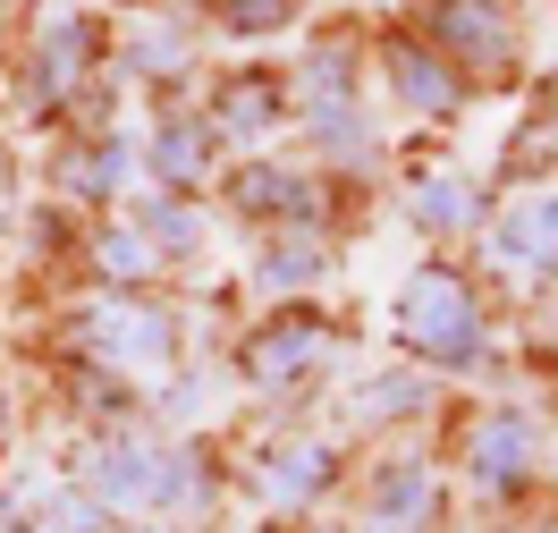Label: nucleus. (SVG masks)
I'll use <instances>...</instances> for the list:
<instances>
[{
    "label": "nucleus",
    "instance_id": "4468645a",
    "mask_svg": "<svg viewBox=\"0 0 558 533\" xmlns=\"http://www.w3.org/2000/svg\"><path fill=\"white\" fill-rule=\"evenodd\" d=\"M407 220H415L423 238H474L490 220V204L465 170H423L415 186H407Z\"/></svg>",
    "mask_w": 558,
    "mask_h": 533
},
{
    "label": "nucleus",
    "instance_id": "423d86ee",
    "mask_svg": "<svg viewBox=\"0 0 558 533\" xmlns=\"http://www.w3.org/2000/svg\"><path fill=\"white\" fill-rule=\"evenodd\" d=\"M381 76H389V94H398V110H415L423 128H440V119L465 110V76H457L423 35H389L381 43Z\"/></svg>",
    "mask_w": 558,
    "mask_h": 533
},
{
    "label": "nucleus",
    "instance_id": "0eeeda50",
    "mask_svg": "<svg viewBox=\"0 0 558 533\" xmlns=\"http://www.w3.org/2000/svg\"><path fill=\"white\" fill-rule=\"evenodd\" d=\"M322 355H330V322L322 314H271L254 339H245V381L254 390H288V381H305Z\"/></svg>",
    "mask_w": 558,
    "mask_h": 533
},
{
    "label": "nucleus",
    "instance_id": "a878e982",
    "mask_svg": "<svg viewBox=\"0 0 558 533\" xmlns=\"http://www.w3.org/2000/svg\"><path fill=\"white\" fill-rule=\"evenodd\" d=\"M533 533H550V525H533Z\"/></svg>",
    "mask_w": 558,
    "mask_h": 533
},
{
    "label": "nucleus",
    "instance_id": "6e6552de",
    "mask_svg": "<svg viewBox=\"0 0 558 533\" xmlns=\"http://www.w3.org/2000/svg\"><path fill=\"white\" fill-rule=\"evenodd\" d=\"M110 60V43L102 26L85 17V9H51L43 17V35H35V85H43V102H76V85Z\"/></svg>",
    "mask_w": 558,
    "mask_h": 533
},
{
    "label": "nucleus",
    "instance_id": "20e7f679",
    "mask_svg": "<svg viewBox=\"0 0 558 533\" xmlns=\"http://www.w3.org/2000/svg\"><path fill=\"white\" fill-rule=\"evenodd\" d=\"M423 43H432L465 85H474V76H483V85H508L517 60H524V35H517V17H508L499 0H432Z\"/></svg>",
    "mask_w": 558,
    "mask_h": 533
},
{
    "label": "nucleus",
    "instance_id": "f8f14e48",
    "mask_svg": "<svg viewBox=\"0 0 558 533\" xmlns=\"http://www.w3.org/2000/svg\"><path fill=\"white\" fill-rule=\"evenodd\" d=\"M211 153H220L211 119H153V136H144V178H153L161 195H195V186H211Z\"/></svg>",
    "mask_w": 558,
    "mask_h": 533
},
{
    "label": "nucleus",
    "instance_id": "dca6fc26",
    "mask_svg": "<svg viewBox=\"0 0 558 533\" xmlns=\"http://www.w3.org/2000/svg\"><path fill=\"white\" fill-rule=\"evenodd\" d=\"M423 407H432L423 373H373V381H355V398L339 415H348V432H389V424H407V415H423Z\"/></svg>",
    "mask_w": 558,
    "mask_h": 533
},
{
    "label": "nucleus",
    "instance_id": "f03ea898",
    "mask_svg": "<svg viewBox=\"0 0 558 533\" xmlns=\"http://www.w3.org/2000/svg\"><path fill=\"white\" fill-rule=\"evenodd\" d=\"M398 339H407V355L440 364V373H465V364H483V348H490L483 288L465 280L457 263H423L415 280L398 288Z\"/></svg>",
    "mask_w": 558,
    "mask_h": 533
},
{
    "label": "nucleus",
    "instance_id": "b1692460",
    "mask_svg": "<svg viewBox=\"0 0 558 533\" xmlns=\"http://www.w3.org/2000/svg\"><path fill=\"white\" fill-rule=\"evenodd\" d=\"M0 195H9V153H0Z\"/></svg>",
    "mask_w": 558,
    "mask_h": 533
},
{
    "label": "nucleus",
    "instance_id": "39448f33",
    "mask_svg": "<svg viewBox=\"0 0 558 533\" xmlns=\"http://www.w3.org/2000/svg\"><path fill=\"white\" fill-rule=\"evenodd\" d=\"M542 465H550V440H542V424H533L524 407H490V415H474V432H465V483H474L483 499L533 492Z\"/></svg>",
    "mask_w": 558,
    "mask_h": 533
},
{
    "label": "nucleus",
    "instance_id": "2eb2a0df",
    "mask_svg": "<svg viewBox=\"0 0 558 533\" xmlns=\"http://www.w3.org/2000/svg\"><path fill=\"white\" fill-rule=\"evenodd\" d=\"M128 186V144L102 136V128H85L76 144H60V195H85V204H102Z\"/></svg>",
    "mask_w": 558,
    "mask_h": 533
},
{
    "label": "nucleus",
    "instance_id": "aec40b11",
    "mask_svg": "<svg viewBox=\"0 0 558 533\" xmlns=\"http://www.w3.org/2000/svg\"><path fill=\"white\" fill-rule=\"evenodd\" d=\"M136 229H144V238H153L161 254H186L204 220H195V195H161V186H153V195L136 204Z\"/></svg>",
    "mask_w": 558,
    "mask_h": 533
},
{
    "label": "nucleus",
    "instance_id": "7ed1b4c3",
    "mask_svg": "<svg viewBox=\"0 0 558 533\" xmlns=\"http://www.w3.org/2000/svg\"><path fill=\"white\" fill-rule=\"evenodd\" d=\"M76 348L94 355V364H110L119 381H170L178 364V314L170 305H153V296H102L94 314H85V330H76Z\"/></svg>",
    "mask_w": 558,
    "mask_h": 533
},
{
    "label": "nucleus",
    "instance_id": "1a4fd4ad",
    "mask_svg": "<svg viewBox=\"0 0 558 533\" xmlns=\"http://www.w3.org/2000/svg\"><path fill=\"white\" fill-rule=\"evenodd\" d=\"M288 110H296V94H288V76H279V69H229L220 85H211V136L263 144Z\"/></svg>",
    "mask_w": 558,
    "mask_h": 533
},
{
    "label": "nucleus",
    "instance_id": "f257e3e1",
    "mask_svg": "<svg viewBox=\"0 0 558 533\" xmlns=\"http://www.w3.org/2000/svg\"><path fill=\"white\" fill-rule=\"evenodd\" d=\"M85 492L102 499V508H128V517H161V508H204L211 499V474L195 449H170V440H153V432H119V440H94L85 458Z\"/></svg>",
    "mask_w": 558,
    "mask_h": 533
},
{
    "label": "nucleus",
    "instance_id": "5701e85b",
    "mask_svg": "<svg viewBox=\"0 0 558 533\" xmlns=\"http://www.w3.org/2000/svg\"><path fill=\"white\" fill-rule=\"evenodd\" d=\"M550 110H558V60H550Z\"/></svg>",
    "mask_w": 558,
    "mask_h": 533
},
{
    "label": "nucleus",
    "instance_id": "a211bd4d",
    "mask_svg": "<svg viewBox=\"0 0 558 533\" xmlns=\"http://www.w3.org/2000/svg\"><path fill=\"white\" fill-rule=\"evenodd\" d=\"M161 263H170V254L153 246V238H144L136 220H110L102 238H94V271H102V280L119 288V296H136V288H153V271H161Z\"/></svg>",
    "mask_w": 558,
    "mask_h": 533
},
{
    "label": "nucleus",
    "instance_id": "9d476101",
    "mask_svg": "<svg viewBox=\"0 0 558 533\" xmlns=\"http://www.w3.org/2000/svg\"><path fill=\"white\" fill-rule=\"evenodd\" d=\"M440 517V474L423 458H389L364 492V533H432Z\"/></svg>",
    "mask_w": 558,
    "mask_h": 533
},
{
    "label": "nucleus",
    "instance_id": "f3484780",
    "mask_svg": "<svg viewBox=\"0 0 558 533\" xmlns=\"http://www.w3.org/2000/svg\"><path fill=\"white\" fill-rule=\"evenodd\" d=\"M322 271H330V246H322V229H279L271 246H263V263H254L263 296H296V288H314Z\"/></svg>",
    "mask_w": 558,
    "mask_h": 533
},
{
    "label": "nucleus",
    "instance_id": "412c9836",
    "mask_svg": "<svg viewBox=\"0 0 558 533\" xmlns=\"http://www.w3.org/2000/svg\"><path fill=\"white\" fill-rule=\"evenodd\" d=\"M305 0H211V17H220V35H271L288 26Z\"/></svg>",
    "mask_w": 558,
    "mask_h": 533
},
{
    "label": "nucleus",
    "instance_id": "393cba45",
    "mask_svg": "<svg viewBox=\"0 0 558 533\" xmlns=\"http://www.w3.org/2000/svg\"><path fill=\"white\" fill-rule=\"evenodd\" d=\"M0 424H9V390H0Z\"/></svg>",
    "mask_w": 558,
    "mask_h": 533
},
{
    "label": "nucleus",
    "instance_id": "4be33fe9",
    "mask_svg": "<svg viewBox=\"0 0 558 533\" xmlns=\"http://www.w3.org/2000/svg\"><path fill=\"white\" fill-rule=\"evenodd\" d=\"M110 533H161V525H110Z\"/></svg>",
    "mask_w": 558,
    "mask_h": 533
},
{
    "label": "nucleus",
    "instance_id": "9b49d317",
    "mask_svg": "<svg viewBox=\"0 0 558 533\" xmlns=\"http://www.w3.org/2000/svg\"><path fill=\"white\" fill-rule=\"evenodd\" d=\"M330 483H339V449H330V440H305V432H296V440H271L263 465H254V492L271 499V508H314Z\"/></svg>",
    "mask_w": 558,
    "mask_h": 533
},
{
    "label": "nucleus",
    "instance_id": "6ab92c4d",
    "mask_svg": "<svg viewBox=\"0 0 558 533\" xmlns=\"http://www.w3.org/2000/svg\"><path fill=\"white\" fill-rule=\"evenodd\" d=\"M128 69L153 76V85H178V76L195 69V26L186 17H144L136 35H128Z\"/></svg>",
    "mask_w": 558,
    "mask_h": 533
},
{
    "label": "nucleus",
    "instance_id": "ddd939ff",
    "mask_svg": "<svg viewBox=\"0 0 558 533\" xmlns=\"http://www.w3.org/2000/svg\"><path fill=\"white\" fill-rule=\"evenodd\" d=\"M322 186L305 170H279V161H245L238 178H229V204H238L245 220H279V229H314L322 204H314Z\"/></svg>",
    "mask_w": 558,
    "mask_h": 533
}]
</instances>
